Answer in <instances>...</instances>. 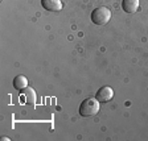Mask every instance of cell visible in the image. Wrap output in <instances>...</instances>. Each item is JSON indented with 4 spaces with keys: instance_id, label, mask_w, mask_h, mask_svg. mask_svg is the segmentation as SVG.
Masks as SVG:
<instances>
[{
    "instance_id": "obj_1",
    "label": "cell",
    "mask_w": 148,
    "mask_h": 141,
    "mask_svg": "<svg viewBox=\"0 0 148 141\" xmlns=\"http://www.w3.org/2000/svg\"><path fill=\"white\" fill-rule=\"evenodd\" d=\"M98 112H99V101L97 98L85 99L79 106V115L83 117L95 116Z\"/></svg>"
},
{
    "instance_id": "obj_2",
    "label": "cell",
    "mask_w": 148,
    "mask_h": 141,
    "mask_svg": "<svg viewBox=\"0 0 148 141\" xmlns=\"http://www.w3.org/2000/svg\"><path fill=\"white\" fill-rule=\"evenodd\" d=\"M111 20V11L107 7H99L91 12V21L97 25H105Z\"/></svg>"
},
{
    "instance_id": "obj_3",
    "label": "cell",
    "mask_w": 148,
    "mask_h": 141,
    "mask_svg": "<svg viewBox=\"0 0 148 141\" xmlns=\"http://www.w3.org/2000/svg\"><path fill=\"white\" fill-rule=\"evenodd\" d=\"M95 98L98 99L99 103H107L111 99L114 98V90L111 89L110 86H103L97 91Z\"/></svg>"
},
{
    "instance_id": "obj_4",
    "label": "cell",
    "mask_w": 148,
    "mask_h": 141,
    "mask_svg": "<svg viewBox=\"0 0 148 141\" xmlns=\"http://www.w3.org/2000/svg\"><path fill=\"white\" fill-rule=\"evenodd\" d=\"M24 100V103L29 106H34L36 104V92L31 87H25L21 91V101Z\"/></svg>"
},
{
    "instance_id": "obj_5",
    "label": "cell",
    "mask_w": 148,
    "mask_h": 141,
    "mask_svg": "<svg viewBox=\"0 0 148 141\" xmlns=\"http://www.w3.org/2000/svg\"><path fill=\"white\" fill-rule=\"evenodd\" d=\"M41 5L44 7V9L50 12H58L62 9L61 0H41Z\"/></svg>"
},
{
    "instance_id": "obj_6",
    "label": "cell",
    "mask_w": 148,
    "mask_h": 141,
    "mask_svg": "<svg viewBox=\"0 0 148 141\" xmlns=\"http://www.w3.org/2000/svg\"><path fill=\"white\" fill-rule=\"evenodd\" d=\"M122 8L127 13H134L139 8V0H123L122 1Z\"/></svg>"
},
{
    "instance_id": "obj_7",
    "label": "cell",
    "mask_w": 148,
    "mask_h": 141,
    "mask_svg": "<svg viewBox=\"0 0 148 141\" xmlns=\"http://www.w3.org/2000/svg\"><path fill=\"white\" fill-rule=\"evenodd\" d=\"M13 87H15L16 90H18V91H23L25 87H28L27 77H24V75H17V77H15V79H13Z\"/></svg>"
},
{
    "instance_id": "obj_8",
    "label": "cell",
    "mask_w": 148,
    "mask_h": 141,
    "mask_svg": "<svg viewBox=\"0 0 148 141\" xmlns=\"http://www.w3.org/2000/svg\"><path fill=\"white\" fill-rule=\"evenodd\" d=\"M1 140H3V141H9V138H8V137H5V136H4V137H1Z\"/></svg>"
}]
</instances>
